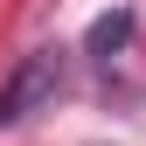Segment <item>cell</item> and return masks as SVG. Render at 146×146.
I'll use <instances>...</instances> for the list:
<instances>
[{
  "instance_id": "6da1fadb",
  "label": "cell",
  "mask_w": 146,
  "mask_h": 146,
  "mask_svg": "<svg viewBox=\"0 0 146 146\" xmlns=\"http://www.w3.org/2000/svg\"><path fill=\"white\" fill-rule=\"evenodd\" d=\"M56 90H63V49H35V56H21V70H14L7 90H0V125L35 118L42 104H56Z\"/></svg>"
},
{
  "instance_id": "7a4b0ae2",
  "label": "cell",
  "mask_w": 146,
  "mask_h": 146,
  "mask_svg": "<svg viewBox=\"0 0 146 146\" xmlns=\"http://www.w3.org/2000/svg\"><path fill=\"white\" fill-rule=\"evenodd\" d=\"M132 7H111V14H98V21H90V35H84V49H90V56H118V49L125 42H132Z\"/></svg>"
}]
</instances>
